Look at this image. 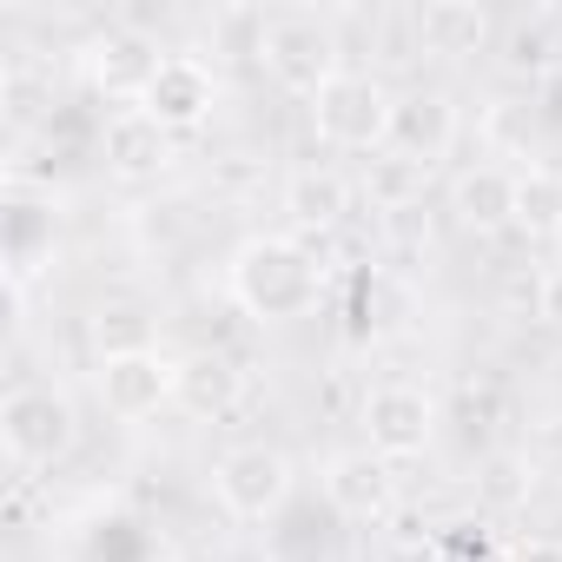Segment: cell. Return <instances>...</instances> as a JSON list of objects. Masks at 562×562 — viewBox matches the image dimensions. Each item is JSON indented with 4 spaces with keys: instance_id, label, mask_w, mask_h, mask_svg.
Segmentation results:
<instances>
[{
    "instance_id": "cell-1",
    "label": "cell",
    "mask_w": 562,
    "mask_h": 562,
    "mask_svg": "<svg viewBox=\"0 0 562 562\" xmlns=\"http://www.w3.org/2000/svg\"><path fill=\"white\" fill-rule=\"evenodd\" d=\"M225 292H232L238 312H251L265 325L312 318L318 299H325V258H318V245H305L292 232L245 238L225 265Z\"/></svg>"
},
{
    "instance_id": "cell-2",
    "label": "cell",
    "mask_w": 562,
    "mask_h": 562,
    "mask_svg": "<svg viewBox=\"0 0 562 562\" xmlns=\"http://www.w3.org/2000/svg\"><path fill=\"white\" fill-rule=\"evenodd\" d=\"M338 27L325 21V14H305V8H292V14H271V21H258V47H251V60L285 87V93H318V87H331L345 67H338Z\"/></svg>"
},
{
    "instance_id": "cell-3",
    "label": "cell",
    "mask_w": 562,
    "mask_h": 562,
    "mask_svg": "<svg viewBox=\"0 0 562 562\" xmlns=\"http://www.w3.org/2000/svg\"><path fill=\"white\" fill-rule=\"evenodd\" d=\"M391 93H384V80H371V74H338L331 87H318L312 93V133L325 139V146H338V153H384V139H391Z\"/></svg>"
},
{
    "instance_id": "cell-4",
    "label": "cell",
    "mask_w": 562,
    "mask_h": 562,
    "mask_svg": "<svg viewBox=\"0 0 562 562\" xmlns=\"http://www.w3.org/2000/svg\"><path fill=\"white\" fill-rule=\"evenodd\" d=\"M299 476H292V457L271 450V443H232L218 463H212V496L225 503V516L238 522H271L278 509L292 503Z\"/></svg>"
},
{
    "instance_id": "cell-5",
    "label": "cell",
    "mask_w": 562,
    "mask_h": 562,
    "mask_svg": "<svg viewBox=\"0 0 562 562\" xmlns=\"http://www.w3.org/2000/svg\"><path fill=\"white\" fill-rule=\"evenodd\" d=\"M74 437H80V417L47 384H21V391H8V404H0V443H8V457L21 470L60 463L74 450Z\"/></svg>"
},
{
    "instance_id": "cell-6",
    "label": "cell",
    "mask_w": 562,
    "mask_h": 562,
    "mask_svg": "<svg viewBox=\"0 0 562 562\" xmlns=\"http://www.w3.org/2000/svg\"><path fill=\"white\" fill-rule=\"evenodd\" d=\"M172 397H179V358H159L153 345L100 358V404H106L120 424H146V417H159Z\"/></svg>"
},
{
    "instance_id": "cell-7",
    "label": "cell",
    "mask_w": 562,
    "mask_h": 562,
    "mask_svg": "<svg viewBox=\"0 0 562 562\" xmlns=\"http://www.w3.org/2000/svg\"><path fill=\"white\" fill-rule=\"evenodd\" d=\"M358 424H364V450H378L384 463H411V457H424L430 437H437V404H430L417 384H378V391L364 397Z\"/></svg>"
},
{
    "instance_id": "cell-8",
    "label": "cell",
    "mask_w": 562,
    "mask_h": 562,
    "mask_svg": "<svg viewBox=\"0 0 562 562\" xmlns=\"http://www.w3.org/2000/svg\"><path fill=\"white\" fill-rule=\"evenodd\" d=\"M80 60H87V80H93L106 100H120V106H139V100L153 93L159 67H166L159 41H146L139 27H106V34H93Z\"/></svg>"
},
{
    "instance_id": "cell-9",
    "label": "cell",
    "mask_w": 562,
    "mask_h": 562,
    "mask_svg": "<svg viewBox=\"0 0 562 562\" xmlns=\"http://www.w3.org/2000/svg\"><path fill=\"white\" fill-rule=\"evenodd\" d=\"M139 106H146L166 133H192V126H205L212 106H218V74H212L199 54H166L159 80H153V93H146Z\"/></svg>"
},
{
    "instance_id": "cell-10",
    "label": "cell",
    "mask_w": 562,
    "mask_h": 562,
    "mask_svg": "<svg viewBox=\"0 0 562 562\" xmlns=\"http://www.w3.org/2000/svg\"><path fill=\"white\" fill-rule=\"evenodd\" d=\"M60 218H54V192L27 186L21 172L8 179V285H27V278L54 258Z\"/></svg>"
},
{
    "instance_id": "cell-11",
    "label": "cell",
    "mask_w": 562,
    "mask_h": 562,
    "mask_svg": "<svg viewBox=\"0 0 562 562\" xmlns=\"http://www.w3.org/2000/svg\"><path fill=\"white\" fill-rule=\"evenodd\" d=\"M450 146H457V106H450V93L417 87V93H404V100L391 106V139H384V153H397V159H411V166H437Z\"/></svg>"
},
{
    "instance_id": "cell-12",
    "label": "cell",
    "mask_w": 562,
    "mask_h": 562,
    "mask_svg": "<svg viewBox=\"0 0 562 562\" xmlns=\"http://www.w3.org/2000/svg\"><path fill=\"white\" fill-rule=\"evenodd\" d=\"M172 139L179 133H166L146 106H113L106 126H100V159H106L113 179H153V172H166Z\"/></svg>"
},
{
    "instance_id": "cell-13",
    "label": "cell",
    "mask_w": 562,
    "mask_h": 562,
    "mask_svg": "<svg viewBox=\"0 0 562 562\" xmlns=\"http://www.w3.org/2000/svg\"><path fill=\"white\" fill-rule=\"evenodd\" d=\"M325 496H331L338 516L378 522V516H391V503H397V476H391V463H384L378 450H338V457L325 463Z\"/></svg>"
},
{
    "instance_id": "cell-14",
    "label": "cell",
    "mask_w": 562,
    "mask_h": 562,
    "mask_svg": "<svg viewBox=\"0 0 562 562\" xmlns=\"http://www.w3.org/2000/svg\"><path fill=\"white\" fill-rule=\"evenodd\" d=\"M351 199L358 192H351V179L338 166H299L285 179V212H292L299 232H338L351 218Z\"/></svg>"
},
{
    "instance_id": "cell-15",
    "label": "cell",
    "mask_w": 562,
    "mask_h": 562,
    "mask_svg": "<svg viewBox=\"0 0 562 562\" xmlns=\"http://www.w3.org/2000/svg\"><path fill=\"white\" fill-rule=\"evenodd\" d=\"M450 212L463 232H503L516 225V172L509 166H470L450 186Z\"/></svg>"
},
{
    "instance_id": "cell-16",
    "label": "cell",
    "mask_w": 562,
    "mask_h": 562,
    "mask_svg": "<svg viewBox=\"0 0 562 562\" xmlns=\"http://www.w3.org/2000/svg\"><path fill=\"white\" fill-rule=\"evenodd\" d=\"M417 47L437 54V60H463V54H483L490 41V8H476V0H430V8H417Z\"/></svg>"
},
{
    "instance_id": "cell-17",
    "label": "cell",
    "mask_w": 562,
    "mask_h": 562,
    "mask_svg": "<svg viewBox=\"0 0 562 562\" xmlns=\"http://www.w3.org/2000/svg\"><path fill=\"white\" fill-rule=\"evenodd\" d=\"M238 391H245V371H238L225 351H192V358H179V404H186L192 417H225V411L238 404Z\"/></svg>"
},
{
    "instance_id": "cell-18",
    "label": "cell",
    "mask_w": 562,
    "mask_h": 562,
    "mask_svg": "<svg viewBox=\"0 0 562 562\" xmlns=\"http://www.w3.org/2000/svg\"><path fill=\"white\" fill-rule=\"evenodd\" d=\"M516 232L562 238V172L555 166H522L516 172Z\"/></svg>"
},
{
    "instance_id": "cell-19",
    "label": "cell",
    "mask_w": 562,
    "mask_h": 562,
    "mask_svg": "<svg viewBox=\"0 0 562 562\" xmlns=\"http://www.w3.org/2000/svg\"><path fill=\"white\" fill-rule=\"evenodd\" d=\"M424 179H430V166H411V159H397V153H371V166H364V199H371V212H417V199H424Z\"/></svg>"
},
{
    "instance_id": "cell-20",
    "label": "cell",
    "mask_w": 562,
    "mask_h": 562,
    "mask_svg": "<svg viewBox=\"0 0 562 562\" xmlns=\"http://www.w3.org/2000/svg\"><path fill=\"white\" fill-rule=\"evenodd\" d=\"M529 490H536V470H529V457H509V450H496L476 476V496L490 509H516V503H529Z\"/></svg>"
},
{
    "instance_id": "cell-21",
    "label": "cell",
    "mask_w": 562,
    "mask_h": 562,
    "mask_svg": "<svg viewBox=\"0 0 562 562\" xmlns=\"http://www.w3.org/2000/svg\"><path fill=\"white\" fill-rule=\"evenodd\" d=\"M562 60L549 54V34L542 27H516L509 34V54H503V74H516V80H549Z\"/></svg>"
},
{
    "instance_id": "cell-22",
    "label": "cell",
    "mask_w": 562,
    "mask_h": 562,
    "mask_svg": "<svg viewBox=\"0 0 562 562\" xmlns=\"http://www.w3.org/2000/svg\"><path fill=\"white\" fill-rule=\"evenodd\" d=\"M503 562H562V542L555 536H522L503 549Z\"/></svg>"
},
{
    "instance_id": "cell-23",
    "label": "cell",
    "mask_w": 562,
    "mask_h": 562,
    "mask_svg": "<svg viewBox=\"0 0 562 562\" xmlns=\"http://www.w3.org/2000/svg\"><path fill=\"white\" fill-rule=\"evenodd\" d=\"M536 318H549V325H562V265L536 278Z\"/></svg>"
},
{
    "instance_id": "cell-24",
    "label": "cell",
    "mask_w": 562,
    "mask_h": 562,
    "mask_svg": "<svg viewBox=\"0 0 562 562\" xmlns=\"http://www.w3.org/2000/svg\"><path fill=\"white\" fill-rule=\"evenodd\" d=\"M404 562H443V555H437V549H424V555H404Z\"/></svg>"
}]
</instances>
